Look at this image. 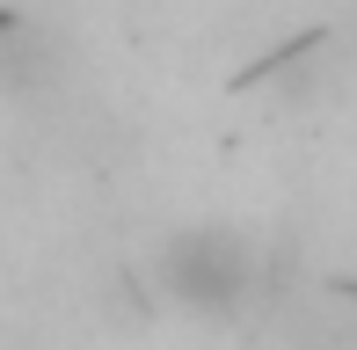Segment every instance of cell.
Wrapping results in <instances>:
<instances>
[{"instance_id": "cell-1", "label": "cell", "mask_w": 357, "mask_h": 350, "mask_svg": "<svg viewBox=\"0 0 357 350\" xmlns=\"http://www.w3.org/2000/svg\"><path fill=\"white\" fill-rule=\"evenodd\" d=\"M183 263H190V277H175V284H183V299H197V307L241 299L248 292V270H255V256L234 241V234H197V241H183Z\"/></svg>"}]
</instances>
